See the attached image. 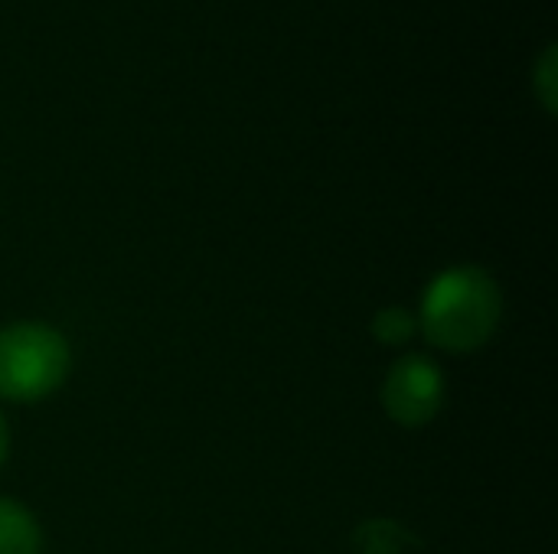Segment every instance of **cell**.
I'll return each instance as SVG.
<instances>
[{
  "label": "cell",
  "instance_id": "obj_1",
  "mask_svg": "<svg viewBox=\"0 0 558 554\" xmlns=\"http://www.w3.org/2000/svg\"><path fill=\"white\" fill-rule=\"evenodd\" d=\"M504 313V294L497 281L474 268H451L438 274L425 297L418 313V330L448 353H471L481 349L500 327Z\"/></svg>",
  "mask_w": 558,
  "mask_h": 554
},
{
  "label": "cell",
  "instance_id": "obj_2",
  "mask_svg": "<svg viewBox=\"0 0 558 554\" xmlns=\"http://www.w3.org/2000/svg\"><path fill=\"white\" fill-rule=\"evenodd\" d=\"M69 343L46 323L0 330V398L29 405L49 398L69 376Z\"/></svg>",
  "mask_w": 558,
  "mask_h": 554
},
{
  "label": "cell",
  "instance_id": "obj_3",
  "mask_svg": "<svg viewBox=\"0 0 558 554\" xmlns=\"http://www.w3.org/2000/svg\"><path fill=\"white\" fill-rule=\"evenodd\" d=\"M445 402V376L428 356H402L383 385V405L402 428H425Z\"/></svg>",
  "mask_w": 558,
  "mask_h": 554
},
{
  "label": "cell",
  "instance_id": "obj_4",
  "mask_svg": "<svg viewBox=\"0 0 558 554\" xmlns=\"http://www.w3.org/2000/svg\"><path fill=\"white\" fill-rule=\"evenodd\" d=\"M43 532L36 516L16 500L0 496V554H39Z\"/></svg>",
  "mask_w": 558,
  "mask_h": 554
},
{
  "label": "cell",
  "instance_id": "obj_5",
  "mask_svg": "<svg viewBox=\"0 0 558 554\" xmlns=\"http://www.w3.org/2000/svg\"><path fill=\"white\" fill-rule=\"evenodd\" d=\"M418 330V317H412L409 310H399V307H389L383 310L376 320H373V333L386 343V346H399L405 340H412Z\"/></svg>",
  "mask_w": 558,
  "mask_h": 554
},
{
  "label": "cell",
  "instance_id": "obj_6",
  "mask_svg": "<svg viewBox=\"0 0 558 554\" xmlns=\"http://www.w3.org/2000/svg\"><path fill=\"white\" fill-rule=\"evenodd\" d=\"M536 85H539V95H543L546 108L556 111V49H546V56H543V62H539V78H536Z\"/></svg>",
  "mask_w": 558,
  "mask_h": 554
},
{
  "label": "cell",
  "instance_id": "obj_7",
  "mask_svg": "<svg viewBox=\"0 0 558 554\" xmlns=\"http://www.w3.org/2000/svg\"><path fill=\"white\" fill-rule=\"evenodd\" d=\"M7 451H10V431H7V421H3V415H0V467H3V460H7Z\"/></svg>",
  "mask_w": 558,
  "mask_h": 554
}]
</instances>
